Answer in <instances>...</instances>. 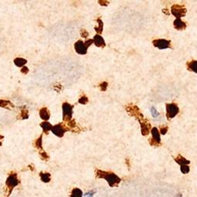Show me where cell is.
<instances>
[{"instance_id": "obj_1", "label": "cell", "mask_w": 197, "mask_h": 197, "mask_svg": "<svg viewBox=\"0 0 197 197\" xmlns=\"http://www.w3.org/2000/svg\"><path fill=\"white\" fill-rule=\"evenodd\" d=\"M126 110L129 115L132 116V117H134L140 122L142 135L143 136L148 135V133H150V131L151 129V124H150L149 121L147 119L144 118V116L140 112L139 107L136 105H133H133L129 104L126 107Z\"/></svg>"}, {"instance_id": "obj_2", "label": "cell", "mask_w": 197, "mask_h": 197, "mask_svg": "<svg viewBox=\"0 0 197 197\" xmlns=\"http://www.w3.org/2000/svg\"><path fill=\"white\" fill-rule=\"evenodd\" d=\"M96 177L98 178H103L108 182L111 187H117L118 184L121 182V178L117 176L115 173L111 172H106L101 170H96Z\"/></svg>"}, {"instance_id": "obj_3", "label": "cell", "mask_w": 197, "mask_h": 197, "mask_svg": "<svg viewBox=\"0 0 197 197\" xmlns=\"http://www.w3.org/2000/svg\"><path fill=\"white\" fill-rule=\"evenodd\" d=\"M93 44V39H89L86 40L85 42H83L82 40H78L77 42L75 43L74 48L75 51L77 54H86L88 51V48Z\"/></svg>"}, {"instance_id": "obj_4", "label": "cell", "mask_w": 197, "mask_h": 197, "mask_svg": "<svg viewBox=\"0 0 197 197\" xmlns=\"http://www.w3.org/2000/svg\"><path fill=\"white\" fill-rule=\"evenodd\" d=\"M19 184V180L17 178V174L16 173H11L8 176L6 181V185L9 189V195H10L13 189Z\"/></svg>"}, {"instance_id": "obj_5", "label": "cell", "mask_w": 197, "mask_h": 197, "mask_svg": "<svg viewBox=\"0 0 197 197\" xmlns=\"http://www.w3.org/2000/svg\"><path fill=\"white\" fill-rule=\"evenodd\" d=\"M166 110H167L166 116H167V118L168 121H170V119L173 118L179 113L178 106L176 103H174L166 104Z\"/></svg>"}, {"instance_id": "obj_6", "label": "cell", "mask_w": 197, "mask_h": 197, "mask_svg": "<svg viewBox=\"0 0 197 197\" xmlns=\"http://www.w3.org/2000/svg\"><path fill=\"white\" fill-rule=\"evenodd\" d=\"M151 132L152 137L149 140L150 145L153 147L161 146V137H160V133L158 129L156 127H153L151 129Z\"/></svg>"}, {"instance_id": "obj_7", "label": "cell", "mask_w": 197, "mask_h": 197, "mask_svg": "<svg viewBox=\"0 0 197 197\" xmlns=\"http://www.w3.org/2000/svg\"><path fill=\"white\" fill-rule=\"evenodd\" d=\"M171 13L176 18H181L182 17H185L187 13V10L184 6L174 4L171 7Z\"/></svg>"}, {"instance_id": "obj_8", "label": "cell", "mask_w": 197, "mask_h": 197, "mask_svg": "<svg viewBox=\"0 0 197 197\" xmlns=\"http://www.w3.org/2000/svg\"><path fill=\"white\" fill-rule=\"evenodd\" d=\"M73 106L70 105L68 103H64L62 104V119L64 121H70L72 120V115H73Z\"/></svg>"}, {"instance_id": "obj_9", "label": "cell", "mask_w": 197, "mask_h": 197, "mask_svg": "<svg viewBox=\"0 0 197 197\" xmlns=\"http://www.w3.org/2000/svg\"><path fill=\"white\" fill-rule=\"evenodd\" d=\"M152 44L155 48H158L160 50L167 49L170 48V40L165 39H157L152 41Z\"/></svg>"}, {"instance_id": "obj_10", "label": "cell", "mask_w": 197, "mask_h": 197, "mask_svg": "<svg viewBox=\"0 0 197 197\" xmlns=\"http://www.w3.org/2000/svg\"><path fill=\"white\" fill-rule=\"evenodd\" d=\"M70 130L69 129H66V128H65L61 123L58 125H55V126H52V129H51V131H52V133H54L55 136H58V137H62L64 136L65 133L66 132V131Z\"/></svg>"}, {"instance_id": "obj_11", "label": "cell", "mask_w": 197, "mask_h": 197, "mask_svg": "<svg viewBox=\"0 0 197 197\" xmlns=\"http://www.w3.org/2000/svg\"><path fill=\"white\" fill-rule=\"evenodd\" d=\"M93 43L97 48H105L106 47L105 40L100 35H95L93 38Z\"/></svg>"}, {"instance_id": "obj_12", "label": "cell", "mask_w": 197, "mask_h": 197, "mask_svg": "<svg viewBox=\"0 0 197 197\" xmlns=\"http://www.w3.org/2000/svg\"><path fill=\"white\" fill-rule=\"evenodd\" d=\"M173 26L177 30H184L186 29V23L182 21L181 18H176L173 21Z\"/></svg>"}, {"instance_id": "obj_13", "label": "cell", "mask_w": 197, "mask_h": 197, "mask_svg": "<svg viewBox=\"0 0 197 197\" xmlns=\"http://www.w3.org/2000/svg\"><path fill=\"white\" fill-rule=\"evenodd\" d=\"M175 162L179 164L180 166H185V165H189L190 164V161L189 160H187L185 157L182 156L181 155H178L176 158H174Z\"/></svg>"}, {"instance_id": "obj_14", "label": "cell", "mask_w": 197, "mask_h": 197, "mask_svg": "<svg viewBox=\"0 0 197 197\" xmlns=\"http://www.w3.org/2000/svg\"><path fill=\"white\" fill-rule=\"evenodd\" d=\"M187 70L197 73V60H192L187 62Z\"/></svg>"}, {"instance_id": "obj_15", "label": "cell", "mask_w": 197, "mask_h": 197, "mask_svg": "<svg viewBox=\"0 0 197 197\" xmlns=\"http://www.w3.org/2000/svg\"><path fill=\"white\" fill-rule=\"evenodd\" d=\"M96 21L98 22V25L95 26V27L94 28V29H95V31L96 32V33L98 35L102 34L103 30V21H102V19H101V17H98L96 20Z\"/></svg>"}, {"instance_id": "obj_16", "label": "cell", "mask_w": 197, "mask_h": 197, "mask_svg": "<svg viewBox=\"0 0 197 197\" xmlns=\"http://www.w3.org/2000/svg\"><path fill=\"white\" fill-rule=\"evenodd\" d=\"M39 116H40L41 118L44 121H48V119L50 118V113L49 111L48 110V108L46 107H44L40 110L39 111Z\"/></svg>"}, {"instance_id": "obj_17", "label": "cell", "mask_w": 197, "mask_h": 197, "mask_svg": "<svg viewBox=\"0 0 197 197\" xmlns=\"http://www.w3.org/2000/svg\"><path fill=\"white\" fill-rule=\"evenodd\" d=\"M39 177H40L41 181L43 182H44V183H48L51 181V174L49 173H43V172H40Z\"/></svg>"}, {"instance_id": "obj_18", "label": "cell", "mask_w": 197, "mask_h": 197, "mask_svg": "<svg viewBox=\"0 0 197 197\" xmlns=\"http://www.w3.org/2000/svg\"><path fill=\"white\" fill-rule=\"evenodd\" d=\"M14 64L17 66L18 67H21V66H24L27 63V60L25 59V58H17L14 59Z\"/></svg>"}, {"instance_id": "obj_19", "label": "cell", "mask_w": 197, "mask_h": 197, "mask_svg": "<svg viewBox=\"0 0 197 197\" xmlns=\"http://www.w3.org/2000/svg\"><path fill=\"white\" fill-rule=\"evenodd\" d=\"M0 107H4V108H7V109L14 108V105H13L10 101H7V100H0Z\"/></svg>"}, {"instance_id": "obj_20", "label": "cell", "mask_w": 197, "mask_h": 197, "mask_svg": "<svg viewBox=\"0 0 197 197\" xmlns=\"http://www.w3.org/2000/svg\"><path fill=\"white\" fill-rule=\"evenodd\" d=\"M40 126L43 128L44 131L46 133H48V131L51 130V129H52V126H51L48 121H44V122L41 123Z\"/></svg>"}, {"instance_id": "obj_21", "label": "cell", "mask_w": 197, "mask_h": 197, "mask_svg": "<svg viewBox=\"0 0 197 197\" xmlns=\"http://www.w3.org/2000/svg\"><path fill=\"white\" fill-rule=\"evenodd\" d=\"M70 197H82V191L80 189L75 188L72 191Z\"/></svg>"}, {"instance_id": "obj_22", "label": "cell", "mask_w": 197, "mask_h": 197, "mask_svg": "<svg viewBox=\"0 0 197 197\" xmlns=\"http://www.w3.org/2000/svg\"><path fill=\"white\" fill-rule=\"evenodd\" d=\"M181 171L184 174H186V173H189L190 171V167H189V165H185V166H181Z\"/></svg>"}, {"instance_id": "obj_23", "label": "cell", "mask_w": 197, "mask_h": 197, "mask_svg": "<svg viewBox=\"0 0 197 197\" xmlns=\"http://www.w3.org/2000/svg\"><path fill=\"white\" fill-rule=\"evenodd\" d=\"M88 102H89V98H88V97L85 96V95H83V96L80 97V98H79V100H78V103L80 104H83V105H85V104L88 103Z\"/></svg>"}, {"instance_id": "obj_24", "label": "cell", "mask_w": 197, "mask_h": 197, "mask_svg": "<svg viewBox=\"0 0 197 197\" xmlns=\"http://www.w3.org/2000/svg\"><path fill=\"white\" fill-rule=\"evenodd\" d=\"M25 107H23V109L21 110V118L22 119H25V118H28L29 117V114H28V111L27 110H25Z\"/></svg>"}, {"instance_id": "obj_25", "label": "cell", "mask_w": 197, "mask_h": 197, "mask_svg": "<svg viewBox=\"0 0 197 197\" xmlns=\"http://www.w3.org/2000/svg\"><path fill=\"white\" fill-rule=\"evenodd\" d=\"M169 128L168 126H162L161 127H160V133H161L162 135H166L167 133V131H168Z\"/></svg>"}, {"instance_id": "obj_26", "label": "cell", "mask_w": 197, "mask_h": 197, "mask_svg": "<svg viewBox=\"0 0 197 197\" xmlns=\"http://www.w3.org/2000/svg\"><path fill=\"white\" fill-rule=\"evenodd\" d=\"M107 86H108V83L106 81H103V83H101L100 85H99V89H100L101 91H103V92H105L107 89Z\"/></svg>"}, {"instance_id": "obj_27", "label": "cell", "mask_w": 197, "mask_h": 197, "mask_svg": "<svg viewBox=\"0 0 197 197\" xmlns=\"http://www.w3.org/2000/svg\"><path fill=\"white\" fill-rule=\"evenodd\" d=\"M35 145L37 148H42V136H40L36 140Z\"/></svg>"}, {"instance_id": "obj_28", "label": "cell", "mask_w": 197, "mask_h": 197, "mask_svg": "<svg viewBox=\"0 0 197 197\" xmlns=\"http://www.w3.org/2000/svg\"><path fill=\"white\" fill-rule=\"evenodd\" d=\"M151 113L154 117H156L159 115V113L158 112V111H156V109H155L154 107H152L151 108Z\"/></svg>"}, {"instance_id": "obj_29", "label": "cell", "mask_w": 197, "mask_h": 197, "mask_svg": "<svg viewBox=\"0 0 197 197\" xmlns=\"http://www.w3.org/2000/svg\"><path fill=\"white\" fill-rule=\"evenodd\" d=\"M80 36L83 38H87L88 36H89V32H87V30H85V29H82V30L80 31Z\"/></svg>"}, {"instance_id": "obj_30", "label": "cell", "mask_w": 197, "mask_h": 197, "mask_svg": "<svg viewBox=\"0 0 197 197\" xmlns=\"http://www.w3.org/2000/svg\"><path fill=\"white\" fill-rule=\"evenodd\" d=\"M39 154H40L41 157H42L43 159H44V160H48V158H49V156H48V155H47V153L45 152V151H41V152H39Z\"/></svg>"}, {"instance_id": "obj_31", "label": "cell", "mask_w": 197, "mask_h": 197, "mask_svg": "<svg viewBox=\"0 0 197 197\" xmlns=\"http://www.w3.org/2000/svg\"><path fill=\"white\" fill-rule=\"evenodd\" d=\"M68 126L70 128H74L76 126V121L73 119H72L70 121H68Z\"/></svg>"}, {"instance_id": "obj_32", "label": "cell", "mask_w": 197, "mask_h": 197, "mask_svg": "<svg viewBox=\"0 0 197 197\" xmlns=\"http://www.w3.org/2000/svg\"><path fill=\"white\" fill-rule=\"evenodd\" d=\"M94 193H95L94 191H89V192H86V193L85 194V197H92L93 196Z\"/></svg>"}, {"instance_id": "obj_33", "label": "cell", "mask_w": 197, "mask_h": 197, "mask_svg": "<svg viewBox=\"0 0 197 197\" xmlns=\"http://www.w3.org/2000/svg\"><path fill=\"white\" fill-rule=\"evenodd\" d=\"M29 68H28L27 66H23L22 69H21V72L22 73H24V74H26V73H29Z\"/></svg>"}, {"instance_id": "obj_34", "label": "cell", "mask_w": 197, "mask_h": 197, "mask_svg": "<svg viewBox=\"0 0 197 197\" xmlns=\"http://www.w3.org/2000/svg\"><path fill=\"white\" fill-rule=\"evenodd\" d=\"M163 12L164 13V14H167V16L170 15V13H169V11H168V10H167V9H163Z\"/></svg>"}, {"instance_id": "obj_35", "label": "cell", "mask_w": 197, "mask_h": 197, "mask_svg": "<svg viewBox=\"0 0 197 197\" xmlns=\"http://www.w3.org/2000/svg\"><path fill=\"white\" fill-rule=\"evenodd\" d=\"M0 138H3V136H0ZM0 146H2V143H1V141H0Z\"/></svg>"}, {"instance_id": "obj_36", "label": "cell", "mask_w": 197, "mask_h": 197, "mask_svg": "<svg viewBox=\"0 0 197 197\" xmlns=\"http://www.w3.org/2000/svg\"><path fill=\"white\" fill-rule=\"evenodd\" d=\"M126 162H127V164H128V166H129V160H128V159H127V160H126Z\"/></svg>"}]
</instances>
